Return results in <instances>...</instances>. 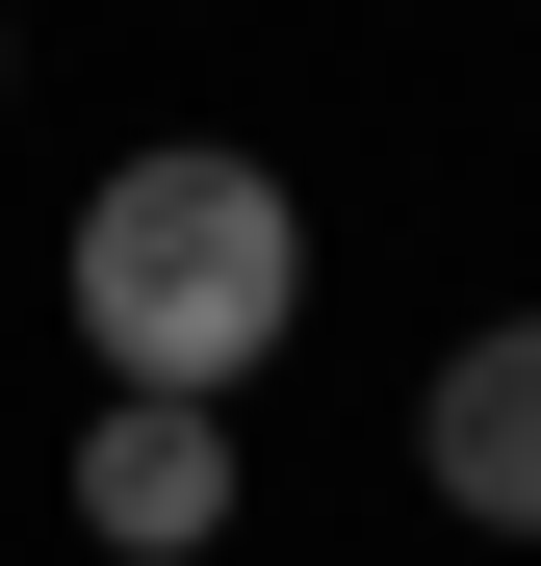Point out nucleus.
Returning <instances> with one entry per match:
<instances>
[{
    "mask_svg": "<svg viewBox=\"0 0 541 566\" xmlns=\"http://www.w3.org/2000/svg\"><path fill=\"white\" fill-rule=\"evenodd\" d=\"M77 360H104V387H258V360H284V310H310V207L258 155H207V129H155L104 207H77Z\"/></svg>",
    "mask_w": 541,
    "mask_h": 566,
    "instance_id": "obj_1",
    "label": "nucleus"
},
{
    "mask_svg": "<svg viewBox=\"0 0 541 566\" xmlns=\"http://www.w3.org/2000/svg\"><path fill=\"white\" fill-rule=\"evenodd\" d=\"M77 541L104 566H207L232 541V412L207 387H104L77 412Z\"/></svg>",
    "mask_w": 541,
    "mask_h": 566,
    "instance_id": "obj_2",
    "label": "nucleus"
},
{
    "mask_svg": "<svg viewBox=\"0 0 541 566\" xmlns=\"http://www.w3.org/2000/svg\"><path fill=\"white\" fill-rule=\"evenodd\" d=\"M413 463H438L465 541H541V310H490V335L413 387Z\"/></svg>",
    "mask_w": 541,
    "mask_h": 566,
    "instance_id": "obj_3",
    "label": "nucleus"
},
{
    "mask_svg": "<svg viewBox=\"0 0 541 566\" xmlns=\"http://www.w3.org/2000/svg\"><path fill=\"white\" fill-rule=\"evenodd\" d=\"M0 77H27V27H0Z\"/></svg>",
    "mask_w": 541,
    "mask_h": 566,
    "instance_id": "obj_4",
    "label": "nucleus"
}]
</instances>
